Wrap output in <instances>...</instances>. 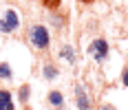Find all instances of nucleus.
<instances>
[{
  "instance_id": "nucleus-1",
  "label": "nucleus",
  "mask_w": 128,
  "mask_h": 110,
  "mask_svg": "<svg viewBox=\"0 0 128 110\" xmlns=\"http://www.w3.org/2000/svg\"><path fill=\"white\" fill-rule=\"evenodd\" d=\"M29 44H31L36 51L49 49V44H51L49 29H46L44 24H31V29H29Z\"/></svg>"
},
{
  "instance_id": "nucleus-2",
  "label": "nucleus",
  "mask_w": 128,
  "mask_h": 110,
  "mask_svg": "<svg viewBox=\"0 0 128 110\" xmlns=\"http://www.w3.org/2000/svg\"><path fill=\"white\" fill-rule=\"evenodd\" d=\"M20 29V15L16 9H7L4 15L0 18V33L9 35V33H16Z\"/></svg>"
},
{
  "instance_id": "nucleus-3",
  "label": "nucleus",
  "mask_w": 128,
  "mask_h": 110,
  "mask_svg": "<svg viewBox=\"0 0 128 110\" xmlns=\"http://www.w3.org/2000/svg\"><path fill=\"white\" fill-rule=\"evenodd\" d=\"M88 53L93 55V60L97 62V64H104L106 57H108V42L104 37H95L88 46Z\"/></svg>"
},
{
  "instance_id": "nucleus-4",
  "label": "nucleus",
  "mask_w": 128,
  "mask_h": 110,
  "mask_svg": "<svg viewBox=\"0 0 128 110\" xmlns=\"http://www.w3.org/2000/svg\"><path fill=\"white\" fill-rule=\"evenodd\" d=\"M75 104L80 110H93V99L88 97V93H86V88L82 84L75 86Z\"/></svg>"
},
{
  "instance_id": "nucleus-5",
  "label": "nucleus",
  "mask_w": 128,
  "mask_h": 110,
  "mask_svg": "<svg viewBox=\"0 0 128 110\" xmlns=\"http://www.w3.org/2000/svg\"><path fill=\"white\" fill-rule=\"evenodd\" d=\"M46 104L51 106V108H55V110H64V95L60 93V90H51L49 95H46Z\"/></svg>"
},
{
  "instance_id": "nucleus-6",
  "label": "nucleus",
  "mask_w": 128,
  "mask_h": 110,
  "mask_svg": "<svg viewBox=\"0 0 128 110\" xmlns=\"http://www.w3.org/2000/svg\"><path fill=\"white\" fill-rule=\"evenodd\" d=\"M42 77L49 79V82H53V79L60 77V68H58L53 62H44V64H42Z\"/></svg>"
},
{
  "instance_id": "nucleus-7",
  "label": "nucleus",
  "mask_w": 128,
  "mask_h": 110,
  "mask_svg": "<svg viewBox=\"0 0 128 110\" xmlns=\"http://www.w3.org/2000/svg\"><path fill=\"white\" fill-rule=\"evenodd\" d=\"M0 110H16L13 95L7 90V88H0Z\"/></svg>"
},
{
  "instance_id": "nucleus-8",
  "label": "nucleus",
  "mask_w": 128,
  "mask_h": 110,
  "mask_svg": "<svg viewBox=\"0 0 128 110\" xmlns=\"http://www.w3.org/2000/svg\"><path fill=\"white\" fill-rule=\"evenodd\" d=\"M60 60L68 62V64H75V49H73L71 44H62V49H60Z\"/></svg>"
},
{
  "instance_id": "nucleus-9",
  "label": "nucleus",
  "mask_w": 128,
  "mask_h": 110,
  "mask_svg": "<svg viewBox=\"0 0 128 110\" xmlns=\"http://www.w3.org/2000/svg\"><path fill=\"white\" fill-rule=\"evenodd\" d=\"M16 95H18V101L26 106V101L31 99V84H22L20 88H18V93H16Z\"/></svg>"
},
{
  "instance_id": "nucleus-10",
  "label": "nucleus",
  "mask_w": 128,
  "mask_h": 110,
  "mask_svg": "<svg viewBox=\"0 0 128 110\" xmlns=\"http://www.w3.org/2000/svg\"><path fill=\"white\" fill-rule=\"evenodd\" d=\"M64 22H66V15H62V13H58V11H51V24L53 29H64Z\"/></svg>"
},
{
  "instance_id": "nucleus-11",
  "label": "nucleus",
  "mask_w": 128,
  "mask_h": 110,
  "mask_svg": "<svg viewBox=\"0 0 128 110\" xmlns=\"http://www.w3.org/2000/svg\"><path fill=\"white\" fill-rule=\"evenodd\" d=\"M13 77V71L9 66V62H0V79H11Z\"/></svg>"
},
{
  "instance_id": "nucleus-12",
  "label": "nucleus",
  "mask_w": 128,
  "mask_h": 110,
  "mask_svg": "<svg viewBox=\"0 0 128 110\" xmlns=\"http://www.w3.org/2000/svg\"><path fill=\"white\" fill-rule=\"evenodd\" d=\"M40 2H42L49 11H58V9H60V4H62V0H40Z\"/></svg>"
},
{
  "instance_id": "nucleus-13",
  "label": "nucleus",
  "mask_w": 128,
  "mask_h": 110,
  "mask_svg": "<svg viewBox=\"0 0 128 110\" xmlns=\"http://www.w3.org/2000/svg\"><path fill=\"white\" fill-rule=\"evenodd\" d=\"M122 86H126V88H128V64L124 66V71H122Z\"/></svg>"
},
{
  "instance_id": "nucleus-14",
  "label": "nucleus",
  "mask_w": 128,
  "mask_h": 110,
  "mask_svg": "<svg viewBox=\"0 0 128 110\" xmlns=\"http://www.w3.org/2000/svg\"><path fill=\"white\" fill-rule=\"evenodd\" d=\"M102 110H117V108L113 106V104H104V106H102Z\"/></svg>"
},
{
  "instance_id": "nucleus-15",
  "label": "nucleus",
  "mask_w": 128,
  "mask_h": 110,
  "mask_svg": "<svg viewBox=\"0 0 128 110\" xmlns=\"http://www.w3.org/2000/svg\"><path fill=\"white\" fill-rule=\"evenodd\" d=\"M80 2H82V4H93L95 0H80Z\"/></svg>"
},
{
  "instance_id": "nucleus-16",
  "label": "nucleus",
  "mask_w": 128,
  "mask_h": 110,
  "mask_svg": "<svg viewBox=\"0 0 128 110\" xmlns=\"http://www.w3.org/2000/svg\"><path fill=\"white\" fill-rule=\"evenodd\" d=\"M22 110H33V108H29V106H24V108H22Z\"/></svg>"
}]
</instances>
